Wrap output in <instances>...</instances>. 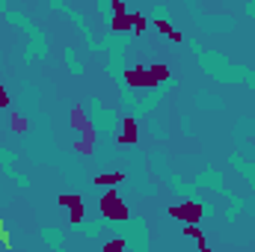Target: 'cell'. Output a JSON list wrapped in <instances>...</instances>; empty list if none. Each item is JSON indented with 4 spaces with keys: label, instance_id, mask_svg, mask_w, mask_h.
<instances>
[{
    "label": "cell",
    "instance_id": "obj_1",
    "mask_svg": "<svg viewBox=\"0 0 255 252\" xmlns=\"http://www.w3.org/2000/svg\"><path fill=\"white\" fill-rule=\"evenodd\" d=\"M169 80V65L166 63H151V65H133L125 71V83L133 89H154L157 83Z\"/></svg>",
    "mask_w": 255,
    "mask_h": 252
},
{
    "label": "cell",
    "instance_id": "obj_2",
    "mask_svg": "<svg viewBox=\"0 0 255 252\" xmlns=\"http://www.w3.org/2000/svg\"><path fill=\"white\" fill-rule=\"evenodd\" d=\"M98 208H101V214L107 217V220H113V223H125L128 217V205L122 202V196H119V190H107L101 199H98Z\"/></svg>",
    "mask_w": 255,
    "mask_h": 252
},
{
    "label": "cell",
    "instance_id": "obj_3",
    "mask_svg": "<svg viewBox=\"0 0 255 252\" xmlns=\"http://www.w3.org/2000/svg\"><path fill=\"white\" fill-rule=\"evenodd\" d=\"M169 217L172 220H181L184 226H199V220L205 217V205L187 199V202H178V205H169Z\"/></svg>",
    "mask_w": 255,
    "mask_h": 252
},
{
    "label": "cell",
    "instance_id": "obj_4",
    "mask_svg": "<svg viewBox=\"0 0 255 252\" xmlns=\"http://www.w3.org/2000/svg\"><path fill=\"white\" fill-rule=\"evenodd\" d=\"M80 133H83V136H80V142H74V148H77V154L89 157V154L95 151V127H92V122H86Z\"/></svg>",
    "mask_w": 255,
    "mask_h": 252
},
{
    "label": "cell",
    "instance_id": "obj_5",
    "mask_svg": "<svg viewBox=\"0 0 255 252\" xmlns=\"http://www.w3.org/2000/svg\"><path fill=\"white\" fill-rule=\"evenodd\" d=\"M136 133H139V127H136V119H133V116H128L125 122H122V133L116 136V142H119L122 148H130V145L136 142Z\"/></svg>",
    "mask_w": 255,
    "mask_h": 252
},
{
    "label": "cell",
    "instance_id": "obj_6",
    "mask_svg": "<svg viewBox=\"0 0 255 252\" xmlns=\"http://www.w3.org/2000/svg\"><path fill=\"white\" fill-rule=\"evenodd\" d=\"M122 181H125V172H101V175L92 178L95 187H119Z\"/></svg>",
    "mask_w": 255,
    "mask_h": 252
},
{
    "label": "cell",
    "instance_id": "obj_7",
    "mask_svg": "<svg viewBox=\"0 0 255 252\" xmlns=\"http://www.w3.org/2000/svg\"><path fill=\"white\" fill-rule=\"evenodd\" d=\"M154 27H157L166 39H172V42H184V33H181V30H175L169 21H154Z\"/></svg>",
    "mask_w": 255,
    "mask_h": 252
},
{
    "label": "cell",
    "instance_id": "obj_8",
    "mask_svg": "<svg viewBox=\"0 0 255 252\" xmlns=\"http://www.w3.org/2000/svg\"><path fill=\"white\" fill-rule=\"evenodd\" d=\"M110 27H113L116 33H128V30H133V27H130V12H128V15H113V18H110Z\"/></svg>",
    "mask_w": 255,
    "mask_h": 252
},
{
    "label": "cell",
    "instance_id": "obj_9",
    "mask_svg": "<svg viewBox=\"0 0 255 252\" xmlns=\"http://www.w3.org/2000/svg\"><path fill=\"white\" fill-rule=\"evenodd\" d=\"M89 119H86V110L77 104V107H71V127L74 130H83V125H86Z\"/></svg>",
    "mask_w": 255,
    "mask_h": 252
},
{
    "label": "cell",
    "instance_id": "obj_10",
    "mask_svg": "<svg viewBox=\"0 0 255 252\" xmlns=\"http://www.w3.org/2000/svg\"><path fill=\"white\" fill-rule=\"evenodd\" d=\"M130 27H133V33H136V36H142V33H145V27H148V18H145L142 12H130Z\"/></svg>",
    "mask_w": 255,
    "mask_h": 252
},
{
    "label": "cell",
    "instance_id": "obj_11",
    "mask_svg": "<svg viewBox=\"0 0 255 252\" xmlns=\"http://www.w3.org/2000/svg\"><path fill=\"white\" fill-rule=\"evenodd\" d=\"M83 217H86V205H83V202H80V205H74V208L68 211V223H71V226H77Z\"/></svg>",
    "mask_w": 255,
    "mask_h": 252
},
{
    "label": "cell",
    "instance_id": "obj_12",
    "mask_svg": "<svg viewBox=\"0 0 255 252\" xmlns=\"http://www.w3.org/2000/svg\"><path fill=\"white\" fill-rule=\"evenodd\" d=\"M80 202H83V199H80V196H71V193H63V196H57V205H63V208H68V211H71L74 205H80Z\"/></svg>",
    "mask_w": 255,
    "mask_h": 252
},
{
    "label": "cell",
    "instance_id": "obj_13",
    "mask_svg": "<svg viewBox=\"0 0 255 252\" xmlns=\"http://www.w3.org/2000/svg\"><path fill=\"white\" fill-rule=\"evenodd\" d=\"M27 119H24V116H21V113H12V130H15V133H27Z\"/></svg>",
    "mask_w": 255,
    "mask_h": 252
},
{
    "label": "cell",
    "instance_id": "obj_14",
    "mask_svg": "<svg viewBox=\"0 0 255 252\" xmlns=\"http://www.w3.org/2000/svg\"><path fill=\"white\" fill-rule=\"evenodd\" d=\"M104 252H125V238H113L104 244Z\"/></svg>",
    "mask_w": 255,
    "mask_h": 252
},
{
    "label": "cell",
    "instance_id": "obj_15",
    "mask_svg": "<svg viewBox=\"0 0 255 252\" xmlns=\"http://www.w3.org/2000/svg\"><path fill=\"white\" fill-rule=\"evenodd\" d=\"M184 235H187V238H196V241H199V247H205V235H202V229H199V226H184Z\"/></svg>",
    "mask_w": 255,
    "mask_h": 252
},
{
    "label": "cell",
    "instance_id": "obj_16",
    "mask_svg": "<svg viewBox=\"0 0 255 252\" xmlns=\"http://www.w3.org/2000/svg\"><path fill=\"white\" fill-rule=\"evenodd\" d=\"M110 9H113V15H128V6L122 3V0H113V3H110Z\"/></svg>",
    "mask_w": 255,
    "mask_h": 252
},
{
    "label": "cell",
    "instance_id": "obj_17",
    "mask_svg": "<svg viewBox=\"0 0 255 252\" xmlns=\"http://www.w3.org/2000/svg\"><path fill=\"white\" fill-rule=\"evenodd\" d=\"M0 247H3V250H12V241H9V232H0Z\"/></svg>",
    "mask_w": 255,
    "mask_h": 252
},
{
    "label": "cell",
    "instance_id": "obj_18",
    "mask_svg": "<svg viewBox=\"0 0 255 252\" xmlns=\"http://www.w3.org/2000/svg\"><path fill=\"white\" fill-rule=\"evenodd\" d=\"M0 107H9V95H6V89L0 86Z\"/></svg>",
    "mask_w": 255,
    "mask_h": 252
},
{
    "label": "cell",
    "instance_id": "obj_19",
    "mask_svg": "<svg viewBox=\"0 0 255 252\" xmlns=\"http://www.w3.org/2000/svg\"><path fill=\"white\" fill-rule=\"evenodd\" d=\"M0 232H6V220L3 217H0Z\"/></svg>",
    "mask_w": 255,
    "mask_h": 252
},
{
    "label": "cell",
    "instance_id": "obj_20",
    "mask_svg": "<svg viewBox=\"0 0 255 252\" xmlns=\"http://www.w3.org/2000/svg\"><path fill=\"white\" fill-rule=\"evenodd\" d=\"M199 252H211V250H208V247H199Z\"/></svg>",
    "mask_w": 255,
    "mask_h": 252
}]
</instances>
